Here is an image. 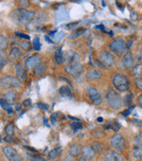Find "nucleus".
Listing matches in <instances>:
<instances>
[{
    "label": "nucleus",
    "mask_w": 142,
    "mask_h": 161,
    "mask_svg": "<svg viewBox=\"0 0 142 161\" xmlns=\"http://www.w3.org/2000/svg\"><path fill=\"white\" fill-rule=\"evenodd\" d=\"M35 12L28 11L26 9H18L12 13V17L17 22L20 23H27L35 18Z\"/></svg>",
    "instance_id": "obj_1"
},
{
    "label": "nucleus",
    "mask_w": 142,
    "mask_h": 161,
    "mask_svg": "<svg viewBox=\"0 0 142 161\" xmlns=\"http://www.w3.org/2000/svg\"><path fill=\"white\" fill-rule=\"evenodd\" d=\"M107 103L114 109H119L122 107V99L120 96L114 89H108L106 95Z\"/></svg>",
    "instance_id": "obj_2"
},
{
    "label": "nucleus",
    "mask_w": 142,
    "mask_h": 161,
    "mask_svg": "<svg viewBox=\"0 0 142 161\" xmlns=\"http://www.w3.org/2000/svg\"><path fill=\"white\" fill-rule=\"evenodd\" d=\"M113 84L114 88L119 92H125L127 91L130 88L129 80L126 78V76L123 75L121 74L115 75L113 78Z\"/></svg>",
    "instance_id": "obj_3"
},
{
    "label": "nucleus",
    "mask_w": 142,
    "mask_h": 161,
    "mask_svg": "<svg viewBox=\"0 0 142 161\" xmlns=\"http://www.w3.org/2000/svg\"><path fill=\"white\" fill-rule=\"evenodd\" d=\"M21 86L22 81L16 76L5 75L0 79V87L2 89H10L12 88H19Z\"/></svg>",
    "instance_id": "obj_4"
},
{
    "label": "nucleus",
    "mask_w": 142,
    "mask_h": 161,
    "mask_svg": "<svg viewBox=\"0 0 142 161\" xmlns=\"http://www.w3.org/2000/svg\"><path fill=\"white\" fill-rule=\"evenodd\" d=\"M110 50L113 53H114L117 55H122L123 53H125L127 49V45L126 41L121 39L118 38L116 40H114L111 44H110Z\"/></svg>",
    "instance_id": "obj_5"
},
{
    "label": "nucleus",
    "mask_w": 142,
    "mask_h": 161,
    "mask_svg": "<svg viewBox=\"0 0 142 161\" xmlns=\"http://www.w3.org/2000/svg\"><path fill=\"white\" fill-rule=\"evenodd\" d=\"M82 71H83V67L79 61L69 62L65 66V72L71 76H78L81 74Z\"/></svg>",
    "instance_id": "obj_6"
},
{
    "label": "nucleus",
    "mask_w": 142,
    "mask_h": 161,
    "mask_svg": "<svg viewBox=\"0 0 142 161\" xmlns=\"http://www.w3.org/2000/svg\"><path fill=\"white\" fill-rule=\"evenodd\" d=\"M3 153L9 161H23V158L18 153L16 150L10 145L3 147Z\"/></svg>",
    "instance_id": "obj_7"
},
{
    "label": "nucleus",
    "mask_w": 142,
    "mask_h": 161,
    "mask_svg": "<svg viewBox=\"0 0 142 161\" xmlns=\"http://www.w3.org/2000/svg\"><path fill=\"white\" fill-rule=\"evenodd\" d=\"M111 146L118 152H122L126 147V140L120 134H116L110 140Z\"/></svg>",
    "instance_id": "obj_8"
},
{
    "label": "nucleus",
    "mask_w": 142,
    "mask_h": 161,
    "mask_svg": "<svg viewBox=\"0 0 142 161\" xmlns=\"http://www.w3.org/2000/svg\"><path fill=\"white\" fill-rule=\"evenodd\" d=\"M134 156L135 158H142V134H138L134 139Z\"/></svg>",
    "instance_id": "obj_9"
},
{
    "label": "nucleus",
    "mask_w": 142,
    "mask_h": 161,
    "mask_svg": "<svg viewBox=\"0 0 142 161\" xmlns=\"http://www.w3.org/2000/svg\"><path fill=\"white\" fill-rule=\"evenodd\" d=\"M87 94L89 96L90 99L94 103L95 105H99L101 103V97L100 94L98 91L97 89L94 87H89L87 89Z\"/></svg>",
    "instance_id": "obj_10"
},
{
    "label": "nucleus",
    "mask_w": 142,
    "mask_h": 161,
    "mask_svg": "<svg viewBox=\"0 0 142 161\" xmlns=\"http://www.w3.org/2000/svg\"><path fill=\"white\" fill-rule=\"evenodd\" d=\"M99 60L103 66L106 67H111L114 64V57L112 56L111 53L106 51H103L99 53Z\"/></svg>",
    "instance_id": "obj_11"
},
{
    "label": "nucleus",
    "mask_w": 142,
    "mask_h": 161,
    "mask_svg": "<svg viewBox=\"0 0 142 161\" xmlns=\"http://www.w3.org/2000/svg\"><path fill=\"white\" fill-rule=\"evenodd\" d=\"M15 71H16L17 77L21 80V81H26L27 80V73L24 69V67L21 63H18L15 67Z\"/></svg>",
    "instance_id": "obj_12"
},
{
    "label": "nucleus",
    "mask_w": 142,
    "mask_h": 161,
    "mask_svg": "<svg viewBox=\"0 0 142 161\" xmlns=\"http://www.w3.org/2000/svg\"><path fill=\"white\" fill-rule=\"evenodd\" d=\"M4 99L7 101L10 104L16 103L18 99V94L15 89H9L8 91L4 94Z\"/></svg>",
    "instance_id": "obj_13"
},
{
    "label": "nucleus",
    "mask_w": 142,
    "mask_h": 161,
    "mask_svg": "<svg viewBox=\"0 0 142 161\" xmlns=\"http://www.w3.org/2000/svg\"><path fill=\"white\" fill-rule=\"evenodd\" d=\"M122 64L125 69H130L134 65V57L131 52H127L125 53L122 60Z\"/></svg>",
    "instance_id": "obj_14"
},
{
    "label": "nucleus",
    "mask_w": 142,
    "mask_h": 161,
    "mask_svg": "<svg viewBox=\"0 0 142 161\" xmlns=\"http://www.w3.org/2000/svg\"><path fill=\"white\" fill-rule=\"evenodd\" d=\"M45 70H46V64H45V63H44V62H39V63H38V64L34 67V69H33L34 76H42V75L45 73Z\"/></svg>",
    "instance_id": "obj_15"
},
{
    "label": "nucleus",
    "mask_w": 142,
    "mask_h": 161,
    "mask_svg": "<svg viewBox=\"0 0 142 161\" xmlns=\"http://www.w3.org/2000/svg\"><path fill=\"white\" fill-rule=\"evenodd\" d=\"M106 161H123V157L117 152L111 151L105 155Z\"/></svg>",
    "instance_id": "obj_16"
},
{
    "label": "nucleus",
    "mask_w": 142,
    "mask_h": 161,
    "mask_svg": "<svg viewBox=\"0 0 142 161\" xmlns=\"http://www.w3.org/2000/svg\"><path fill=\"white\" fill-rule=\"evenodd\" d=\"M82 153V149L80 147V145H78V144H73V145L70 146L69 148V153L71 156L76 158L79 157Z\"/></svg>",
    "instance_id": "obj_17"
},
{
    "label": "nucleus",
    "mask_w": 142,
    "mask_h": 161,
    "mask_svg": "<svg viewBox=\"0 0 142 161\" xmlns=\"http://www.w3.org/2000/svg\"><path fill=\"white\" fill-rule=\"evenodd\" d=\"M39 56L38 55H33V56L28 58L25 61V67L27 69H32L34 68L38 63H39Z\"/></svg>",
    "instance_id": "obj_18"
},
{
    "label": "nucleus",
    "mask_w": 142,
    "mask_h": 161,
    "mask_svg": "<svg viewBox=\"0 0 142 161\" xmlns=\"http://www.w3.org/2000/svg\"><path fill=\"white\" fill-rule=\"evenodd\" d=\"M82 153H83V156L88 159H92L94 158V155H95V153H94V149L90 146H85L82 148Z\"/></svg>",
    "instance_id": "obj_19"
},
{
    "label": "nucleus",
    "mask_w": 142,
    "mask_h": 161,
    "mask_svg": "<svg viewBox=\"0 0 142 161\" xmlns=\"http://www.w3.org/2000/svg\"><path fill=\"white\" fill-rule=\"evenodd\" d=\"M21 54H22V53H21V50L18 47H12V50H11V52H10V54H9V56L11 59L12 60H18V59H19L21 56Z\"/></svg>",
    "instance_id": "obj_20"
},
{
    "label": "nucleus",
    "mask_w": 142,
    "mask_h": 161,
    "mask_svg": "<svg viewBox=\"0 0 142 161\" xmlns=\"http://www.w3.org/2000/svg\"><path fill=\"white\" fill-rule=\"evenodd\" d=\"M8 40L4 35H0V51L4 52L8 48Z\"/></svg>",
    "instance_id": "obj_21"
},
{
    "label": "nucleus",
    "mask_w": 142,
    "mask_h": 161,
    "mask_svg": "<svg viewBox=\"0 0 142 161\" xmlns=\"http://www.w3.org/2000/svg\"><path fill=\"white\" fill-rule=\"evenodd\" d=\"M59 94L64 97H72V91L68 86H62L59 89Z\"/></svg>",
    "instance_id": "obj_22"
},
{
    "label": "nucleus",
    "mask_w": 142,
    "mask_h": 161,
    "mask_svg": "<svg viewBox=\"0 0 142 161\" xmlns=\"http://www.w3.org/2000/svg\"><path fill=\"white\" fill-rule=\"evenodd\" d=\"M133 74L136 78H142V63L136 65L133 68Z\"/></svg>",
    "instance_id": "obj_23"
},
{
    "label": "nucleus",
    "mask_w": 142,
    "mask_h": 161,
    "mask_svg": "<svg viewBox=\"0 0 142 161\" xmlns=\"http://www.w3.org/2000/svg\"><path fill=\"white\" fill-rule=\"evenodd\" d=\"M0 105L2 106V108L4 109V110H6L8 113H12V105L9 103L7 101L5 100L4 98H1L0 99Z\"/></svg>",
    "instance_id": "obj_24"
},
{
    "label": "nucleus",
    "mask_w": 142,
    "mask_h": 161,
    "mask_svg": "<svg viewBox=\"0 0 142 161\" xmlns=\"http://www.w3.org/2000/svg\"><path fill=\"white\" fill-rule=\"evenodd\" d=\"M54 59H55V61H56V63L58 65H60L63 63V61H64V55H63V53H61L60 50H58L57 52L55 53V54H54Z\"/></svg>",
    "instance_id": "obj_25"
},
{
    "label": "nucleus",
    "mask_w": 142,
    "mask_h": 161,
    "mask_svg": "<svg viewBox=\"0 0 142 161\" xmlns=\"http://www.w3.org/2000/svg\"><path fill=\"white\" fill-rule=\"evenodd\" d=\"M8 62V56L4 52L0 51V68H4Z\"/></svg>",
    "instance_id": "obj_26"
},
{
    "label": "nucleus",
    "mask_w": 142,
    "mask_h": 161,
    "mask_svg": "<svg viewBox=\"0 0 142 161\" xmlns=\"http://www.w3.org/2000/svg\"><path fill=\"white\" fill-rule=\"evenodd\" d=\"M20 47L21 48L23 49L24 51H25V52H29V51H31L32 48H33V46H32L31 43L28 42L27 40H23V41H21Z\"/></svg>",
    "instance_id": "obj_27"
},
{
    "label": "nucleus",
    "mask_w": 142,
    "mask_h": 161,
    "mask_svg": "<svg viewBox=\"0 0 142 161\" xmlns=\"http://www.w3.org/2000/svg\"><path fill=\"white\" fill-rule=\"evenodd\" d=\"M16 3L21 9L28 8L31 4L30 0H16Z\"/></svg>",
    "instance_id": "obj_28"
},
{
    "label": "nucleus",
    "mask_w": 142,
    "mask_h": 161,
    "mask_svg": "<svg viewBox=\"0 0 142 161\" xmlns=\"http://www.w3.org/2000/svg\"><path fill=\"white\" fill-rule=\"evenodd\" d=\"M99 77H100V74L98 70H95V69L90 71L87 75V78H89L90 80H95V79H98Z\"/></svg>",
    "instance_id": "obj_29"
},
{
    "label": "nucleus",
    "mask_w": 142,
    "mask_h": 161,
    "mask_svg": "<svg viewBox=\"0 0 142 161\" xmlns=\"http://www.w3.org/2000/svg\"><path fill=\"white\" fill-rule=\"evenodd\" d=\"M27 157H28V159L30 161H45L44 158L40 157V156H37V155H33V154H28Z\"/></svg>",
    "instance_id": "obj_30"
},
{
    "label": "nucleus",
    "mask_w": 142,
    "mask_h": 161,
    "mask_svg": "<svg viewBox=\"0 0 142 161\" xmlns=\"http://www.w3.org/2000/svg\"><path fill=\"white\" fill-rule=\"evenodd\" d=\"M136 59L139 62L142 63V44L138 47V49L136 51Z\"/></svg>",
    "instance_id": "obj_31"
},
{
    "label": "nucleus",
    "mask_w": 142,
    "mask_h": 161,
    "mask_svg": "<svg viewBox=\"0 0 142 161\" xmlns=\"http://www.w3.org/2000/svg\"><path fill=\"white\" fill-rule=\"evenodd\" d=\"M110 129H113L114 131H119L120 129V125L118 122H109Z\"/></svg>",
    "instance_id": "obj_32"
},
{
    "label": "nucleus",
    "mask_w": 142,
    "mask_h": 161,
    "mask_svg": "<svg viewBox=\"0 0 142 161\" xmlns=\"http://www.w3.org/2000/svg\"><path fill=\"white\" fill-rule=\"evenodd\" d=\"M133 98H134V96H133V94H127L125 98H124V102H125V105L126 106H129L132 103V102H133Z\"/></svg>",
    "instance_id": "obj_33"
},
{
    "label": "nucleus",
    "mask_w": 142,
    "mask_h": 161,
    "mask_svg": "<svg viewBox=\"0 0 142 161\" xmlns=\"http://www.w3.org/2000/svg\"><path fill=\"white\" fill-rule=\"evenodd\" d=\"M14 125H12V124H9L7 126H6V128H5V132L7 133V135H10V136H12L13 134H14Z\"/></svg>",
    "instance_id": "obj_34"
},
{
    "label": "nucleus",
    "mask_w": 142,
    "mask_h": 161,
    "mask_svg": "<svg viewBox=\"0 0 142 161\" xmlns=\"http://www.w3.org/2000/svg\"><path fill=\"white\" fill-rule=\"evenodd\" d=\"M92 148L94 149V153H102L101 145H100L99 143H98V142H94V144H93V147H92Z\"/></svg>",
    "instance_id": "obj_35"
},
{
    "label": "nucleus",
    "mask_w": 142,
    "mask_h": 161,
    "mask_svg": "<svg viewBox=\"0 0 142 161\" xmlns=\"http://www.w3.org/2000/svg\"><path fill=\"white\" fill-rule=\"evenodd\" d=\"M71 127L73 128L74 131H77L79 130L83 129V125L80 123H78V122H73L71 124Z\"/></svg>",
    "instance_id": "obj_36"
},
{
    "label": "nucleus",
    "mask_w": 142,
    "mask_h": 161,
    "mask_svg": "<svg viewBox=\"0 0 142 161\" xmlns=\"http://www.w3.org/2000/svg\"><path fill=\"white\" fill-rule=\"evenodd\" d=\"M60 153V151H59V148L58 149H54L52 150L50 153H49V158L53 159V158H55L58 157V155Z\"/></svg>",
    "instance_id": "obj_37"
},
{
    "label": "nucleus",
    "mask_w": 142,
    "mask_h": 161,
    "mask_svg": "<svg viewBox=\"0 0 142 161\" xmlns=\"http://www.w3.org/2000/svg\"><path fill=\"white\" fill-rule=\"evenodd\" d=\"M33 48L37 50V51H38L41 47V44L40 42H39V39L38 38H35L34 40H33Z\"/></svg>",
    "instance_id": "obj_38"
},
{
    "label": "nucleus",
    "mask_w": 142,
    "mask_h": 161,
    "mask_svg": "<svg viewBox=\"0 0 142 161\" xmlns=\"http://www.w3.org/2000/svg\"><path fill=\"white\" fill-rule=\"evenodd\" d=\"M15 34H16L17 36L18 37L19 39H23V40H29L31 38L29 35L27 34H25V33H22V32H15Z\"/></svg>",
    "instance_id": "obj_39"
},
{
    "label": "nucleus",
    "mask_w": 142,
    "mask_h": 161,
    "mask_svg": "<svg viewBox=\"0 0 142 161\" xmlns=\"http://www.w3.org/2000/svg\"><path fill=\"white\" fill-rule=\"evenodd\" d=\"M4 140L6 141L7 143H14V144L18 143V140H17L16 138L14 137H12V136H10V135H7L6 137H4Z\"/></svg>",
    "instance_id": "obj_40"
},
{
    "label": "nucleus",
    "mask_w": 142,
    "mask_h": 161,
    "mask_svg": "<svg viewBox=\"0 0 142 161\" xmlns=\"http://www.w3.org/2000/svg\"><path fill=\"white\" fill-rule=\"evenodd\" d=\"M83 32H84V29H79V30H77V31L74 32L73 34L71 35V39H72V40H73V39H76L78 36H79L80 34H82Z\"/></svg>",
    "instance_id": "obj_41"
},
{
    "label": "nucleus",
    "mask_w": 142,
    "mask_h": 161,
    "mask_svg": "<svg viewBox=\"0 0 142 161\" xmlns=\"http://www.w3.org/2000/svg\"><path fill=\"white\" fill-rule=\"evenodd\" d=\"M135 83H136V86L139 90L142 91V78H136L135 80Z\"/></svg>",
    "instance_id": "obj_42"
},
{
    "label": "nucleus",
    "mask_w": 142,
    "mask_h": 161,
    "mask_svg": "<svg viewBox=\"0 0 142 161\" xmlns=\"http://www.w3.org/2000/svg\"><path fill=\"white\" fill-rule=\"evenodd\" d=\"M38 106L40 109H43V110H47V109H49L48 105L45 104V103H39L38 104Z\"/></svg>",
    "instance_id": "obj_43"
},
{
    "label": "nucleus",
    "mask_w": 142,
    "mask_h": 161,
    "mask_svg": "<svg viewBox=\"0 0 142 161\" xmlns=\"http://www.w3.org/2000/svg\"><path fill=\"white\" fill-rule=\"evenodd\" d=\"M131 122L134 124V125H138L139 127H142V121L141 120H138V119H132Z\"/></svg>",
    "instance_id": "obj_44"
},
{
    "label": "nucleus",
    "mask_w": 142,
    "mask_h": 161,
    "mask_svg": "<svg viewBox=\"0 0 142 161\" xmlns=\"http://www.w3.org/2000/svg\"><path fill=\"white\" fill-rule=\"evenodd\" d=\"M134 107H130L129 109H126L125 111H123V113H122V114H123V116H125V117H127V116H129V114H130L131 111H132V110L134 109Z\"/></svg>",
    "instance_id": "obj_45"
},
{
    "label": "nucleus",
    "mask_w": 142,
    "mask_h": 161,
    "mask_svg": "<svg viewBox=\"0 0 142 161\" xmlns=\"http://www.w3.org/2000/svg\"><path fill=\"white\" fill-rule=\"evenodd\" d=\"M32 104V101L31 99H26V100L24 101V103H23V105H24V107H28L30 105Z\"/></svg>",
    "instance_id": "obj_46"
},
{
    "label": "nucleus",
    "mask_w": 142,
    "mask_h": 161,
    "mask_svg": "<svg viewBox=\"0 0 142 161\" xmlns=\"http://www.w3.org/2000/svg\"><path fill=\"white\" fill-rule=\"evenodd\" d=\"M65 161H75V159H74V157H73V156H68V157L65 158Z\"/></svg>",
    "instance_id": "obj_47"
},
{
    "label": "nucleus",
    "mask_w": 142,
    "mask_h": 161,
    "mask_svg": "<svg viewBox=\"0 0 142 161\" xmlns=\"http://www.w3.org/2000/svg\"><path fill=\"white\" fill-rule=\"evenodd\" d=\"M138 104L142 108V96H140V97H138Z\"/></svg>",
    "instance_id": "obj_48"
},
{
    "label": "nucleus",
    "mask_w": 142,
    "mask_h": 161,
    "mask_svg": "<svg viewBox=\"0 0 142 161\" xmlns=\"http://www.w3.org/2000/svg\"><path fill=\"white\" fill-rule=\"evenodd\" d=\"M25 149L29 150V152H32V153H36V150L33 149V148H30V147H24Z\"/></svg>",
    "instance_id": "obj_49"
},
{
    "label": "nucleus",
    "mask_w": 142,
    "mask_h": 161,
    "mask_svg": "<svg viewBox=\"0 0 142 161\" xmlns=\"http://www.w3.org/2000/svg\"><path fill=\"white\" fill-rule=\"evenodd\" d=\"M79 161H89V159L88 158H85L84 156L83 157H81L80 158H79Z\"/></svg>",
    "instance_id": "obj_50"
},
{
    "label": "nucleus",
    "mask_w": 142,
    "mask_h": 161,
    "mask_svg": "<svg viewBox=\"0 0 142 161\" xmlns=\"http://www.w3.org/2000/svg\"><path fill=\"white\" fill-rule=\"evenodd\" d=\"M62 37H64V33H63V34H62V35H61V36H60V34H58V36L56 37V38H57V39H58V41H59V40H62V39H61V38H62Z\"/></svg>",
    "instance_id": "obj_51"
},
{
    "label": "nucleus",
    "mask_w": 142,
    "mask_h": 161,
    "mask_svg": "<svg viewBox=\"0 0 142 161\" xmlns=\"http://www.w3.org/2000/svg\"><path fill=\"white\" fill-rule=\"evenodd\" d=\"M45 40H46V41H48L49 43H53V40H50V38H49V37H47V36H45Z\"/></svg>",
    "instance_id": "obj_52"
},
{
    "label": "nucleus",
    "mask_w": 142,
    "mask_h": 161,
    "mask_svg": "<svg viewBox=\"0 0 142 161\" xmlns=\"http://www.w3.org/2000/svg\"><path fill=\"white\" fill-rule=\"evenodd\" d=\"M16 109L18 110H18H20V109H21V104H17Z\"/></svg>",
    "instance_id": "obj_53"
},
{
    "label": "nucleus",
    "mask_w": 142,
    "mask_h": 161,
    "mask_svg": "<svg viewBox=\"0 0 142 161\" xmlns=\"http://www.w3.org/2000/svg\"><path fill=\"white\" fill-rule=\"evenodd\" d=\"M98 121H99V122H103V118H101V117H99V118H98Z\"/></svg>",
    "instance_id": "obj_54"
},
{
    "label": "nucleus",
    "mask_w": 142,
    "mask_h": 161,
    "mask_svg": "<svg viewBox=\"0 0 142 161\" xmlns=\"http://www.w3.org/2000/svg\"><path fill=\"white\" fill-rule=\"evenodd\" d=\"M1 69H2V68H0V71H1Z\"/></svg>",
    "instance_id": "obj_55"
},
{
    "label": "nucleus",
    "mask_w": 142,
    "mask_h": 161,
    "mask_svg": "<svg viewBox=\"0 0 142 161\" xmlns=\"http://www.w3.org/2000/svg\"><path fill=\"white\" fill-rule=\"evenodd\" d=\"M55 161H58V160H55Z\"/></svg>",
    "instance_id": "obj_56"
}]
</instances>
